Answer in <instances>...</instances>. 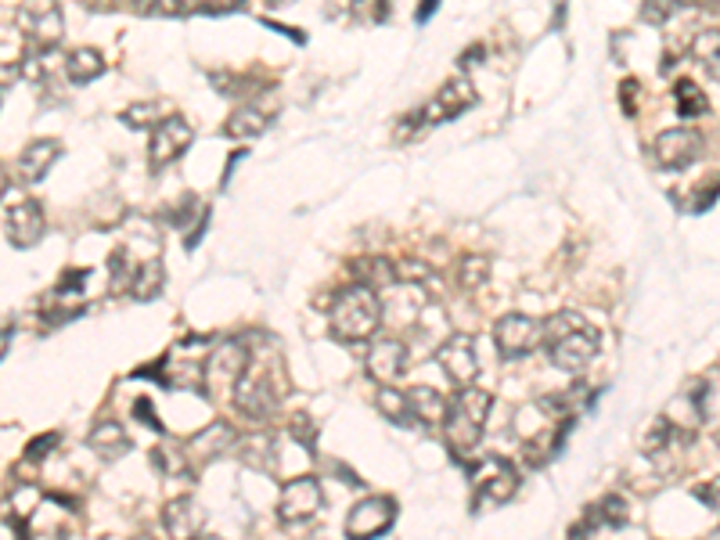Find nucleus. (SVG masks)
I'll return each instance as SVG.
<instances>
[{
    "mask_svg": "<svg viewBox=\"0 0 720 540\" xmlns=\"http://www.w3.org/2000/svg\"><path fill=\"white\" fill-rule=\"evenodd\" d=\"M598 350H601V336L584 314L558 311L544 320V353L566 375H580V371L591 368Z\"/></svg>",
    "mask_w": 720,
    "mask_h": 540,
    "instance_id": "nucleus-1",
    "label": "nucleus"
},
{
    "mask_svg": "<svg viewBox=\"0 0 720 540\" xmlns=\"http://www.w3.org/2000/svg\"><path fill=\"white\" fill-rule=\"evenodd\" d=\"M383 328V300L372 285H346L343 292L332 300L329 311V331L332 339L357 346V342H372Z\"/></svg>",
    "mask_w": 720,
    "mask_h": 540,
    "instance_id": "nucleus-2",
    "label": "nucleus"
},
{
    "mask_svg": "<svg viewBox=\"0 0 720 540\" xmlns=\"http://www.w3.org/2000/svg\"><path fill=\"white\" fill-rule=\"evenodd\" d=\"M490 407H494V393L479 390V385H465V390L454 393L447 418H443V432H447V450L457 461H465V454H473L479 447L490 421Z\"/></svg>",
    "mask_w": 720,
    "mask_h": 540,
    "instance_id": "nucleus-3",
    "label": "nucleus"
},
{
    "mask_svg": "<svg viewBox=\"0 0 720 540\" xmlns=\"http://www.w3.org/2000/svg\"><path fill=\"white\" fill-rule=\"evenodd\" d=\"M231 401H234V410L245 415L248 421H270L274 410L281 404V393H278V385H274L270 371L259 368L253 360V364L242 371V379L234 382Z\"/></svg>",
    "mask_w": 720,
    "mask_h": 540,
    "instance_id": "nucleus-4",
    "label": "nucleus"
},
{
    "mask_svg": "<svg viewBox=\"0 0 720 540\" xmlns=\"http://www.w3.org/2000/svg\"><path fill=\"white\" fill-rule=\"evenodd\" d=\"M15 30L30 36L36 50H51L62 44L65 36V19L58 11V0H22L15 8Z\"/></svg>",
    "mask_w": 720,
    "mask_h": 540,
    "instance_id": "nucleus-5",
    "label": "nucleus"
},
{
    "mask_svg": "<svg viewBox=\"0 0 720 540\" xmlns=\"http://www.w3.org/2000/svg\"><path fill=\"white\" fill-rule=\"evenodd\" d=\"M494 342L505 360L527 357L536 346H544V320H536L530 314H505L494 325Z\"/></svg>",
    "mask_w": 720,
    "mask_h": 540,
    "instance_id": "nucleus-6",
    "label": "nucleus"
},
{
    "mask_svg": "<svg viewBox=\"0 0 720 540\" xmlns=\"http://www.w3.org/2000/svg\"><path fill=\"white\" fill-rule=\"evenodd\" d=\"M702 156V134L688 131V126H671L652 140V162L660 170H688L691 162H699Z\"/></svg>",
    "mask_w": 720,
    "mask_h": 540,
    "instance_id": "nucleus-7",
    "label": "nucleus"
},
{
    "mask_svg": "<svg viewBox=\"0 0 720 540\" xmlns=\"http://www.w3.org/2000/svg\"><path fill=\"white\" fill-rule=\"evenodd\" d=\"M191 137H195V131H191V123L185 120V115H166V120L155 123L152 137H148L152 170H166L169 162H177L188 151Z\"/></svg>",
    "mask_w": 720,
    "mask_h": 540,
    "instance_id": "nucleus-8",
    "label": "nucleus"
},
{
    "mask_svg": "<svg viewBox=\"0 0 720 540\" xmlns=\"http://www.w3.org/2000/svg\"><path fill=\"white\" fill-rule=\"evenodd\" d=\"M436 360H440L443 375H447L457 390L473 385L479 375V346L468 331H454V336L443 339V346L436 350Z\"/></svg>",
    "mask_w": 720,
    "mask_h": 540,
    "instance_id": "nucleus-9",
    "label": "nucleus"
},
{
    "mask_svg": "<svg viewBox=\"0 0 720 540\" xmlns=\"http://www.w3.org/2000/svg\"><path fill=\"white\" fill-rule=\"evenodd\" d=\"M392 519H397V500L392 497H364L346 516V540H378Z\"/></svg>",
    "mask_w": 720,
    "mask_h": 540,
    "instance_id": "nucleus-10",
    "label": "nucleus"
},
{
    "mask_svg": "<svg viewBox=\"0 0 720 540\" xmlns=\"http://www.w3.org/2000/svg\"><path fill=\"white\" fill-rule=\"evenodd\" d=\"M324 505V494H321V483L313 475H296L288 480L278 494V519L281 522H307L321 511Z\"/></svg>",
    "mask_w": 720,
    "mask_h": 540,
    "instance_id": "nucleus-11",
    "label": "nucleus"
},
{
    "mask_svg": "<svg viewBox=\"0 0 720 540\" xmlns=\"http://www.w3.org/2000/svg\"><path fill=\"white\" fill-rule=\"evenodd\" d=\"M408 364H411V350L392 336L375 339L368 346V353H364V375L378 385H392L408 371Z\"/></svg>",
    "mask_w": 720,
    "mask_h": 540,
    "instance_id": "nucleus-12",
    "label": "nucleus"
},
{
    "mask_svg": "<svg viewBox=\"0 0 720 540\" xmlns=\"http://www.w3.org/2000/svg\"><path fill=\"white\" fill-rule=\"evenodd\" d=\"M47 230V216H44V205L36 199H22L4 210V235L15 249H33L36 241L44 238Z\"/></svg>",
    "mask_w": 720,
    "mask_h": 540,
    "instance_id": "nucleus-13",
    "label": "nucleus"
},
{
    "mask_svg": "<svg viewBox=\"0 0 720 540\" xmlns=\"http://www.w3.org/2000/svg\"><path fill=\"white\" fill-rule=\"evenodd\" d=\"M476 105V87L465 80V76H457V80H447L440 87V94L422 105L425 112V123H443V120H457L462 112H468Z\"/></svg>",
    "mask_w": 720,
    "mask_h": 540,
    "instance_id": "nucleus-14",
    "label": "nucleus"
},
{
    "mask_svg": "<svg viewBox=\"0 0 720 540\" xmlns=\"http://www.w3.org/2000/svg\"><path fill=\"white\" fill-rule=\"evenodd\" d=\"M253 364V357H248L245 350V342L242 339H228V342H220L217 346V353L213 357H206V385H213V382H228L234 385L242 379V371Z\"/></svg>",
    "mask_w": 720,
    "mask_h": 540,
    "instance_id": "nucleus-15",
    "label": "nucleus"
},
{
    "mask_svg": "<svg viewBox=\"0 0 720 540\" xmlns=\"http://www.w3.org/2000/svg\"><path fill=\"white\" fill-rule=\"evenodd\" d=\"M202 508L195 497H174L163 505V526L169 540H199L202 537Z\"/></svg>",
    "mask_w": 720,
    "mask_h": 540,
    "instance_id": "nucleus-16",
    "label": "nucleus"
},
{
    "mask_svg": "<svg viewBox=\"0 0 720 540\" xmlns=\"http://www.w3.org/2000/svg\"><path fill=\"white\" fill-rule=\"evenodd\" d=\"M239 443H242L239 432H234L228 421H209L202 432H195L191 440L185 443V450H188V458H195V461H213V458L231 454Z\"/></svg>",
    "mask_w": 720,
    "mask_h": 540,
    "instance_id": "nucleus-17",
    "label": "nucleus"
},
{
    "mask_svg": "<svg viewBox=\"0 0 720 540\" xmlns=\"http://www.w3.org/2000/svg\"><path fill=\"white\" fill-rule=\"evenodd\" d=\"M62 156V145L55 137H44V140H33V145H25L22 148V156L15 162V173L22 184H36V180H44L51 166L58 162Z\"/></svg>",
    "mask_w": 720,
    "mask_h": 540,
    "instance_id": "nucleus-18",
    "label": "nucleus"
},
{
    "mask_svg": "<svg viewBox=\"0 0 720 540\" xmlns=\"http://www.w3.org/2000/svg\"><path fill=\"white\" fill-rule=\"evenodd\" d=\"M516 491H519V472L505 461L501 469L479 483V491L473 497V511H483V508H490V505H505V500L516 497Z\"/></svg>",
    "mask_w": 720,
    "mask_h": 540,
    "instance_id": "nucleus-19",
    "label": "nucleus"
},
{
    "mask_svg": "<svg viewBox=\"0 0 720 540\" xmlns=\"http://www.w3.org/2000/svg\"><path fill=\"white\" fill-rule=\"evenodd\" d=\"M87 443H90V450H95L101 461H120V458L130 454V447H134V443H130L126 429L120 426V421H112V418L98 421V426L90 429Z\"/></svg>",
    "mask_w": 720,
    "mask_h": 540,
    "instance_id": "nucleus-20",
    "label": "nucleus"
},
{
    "mask_svg": "<svg viewBox=\"0 0 720 540\" xmlns=\"http://www.w3.org/2000/svg\"><path fill=\"white\" fill-rule=\"evenodd\" d=\"M101 72H104V58H101V50H95V47H76V50L65 55V80H69L73 87L95 83Z\"/></svg>",
    "mask_w": 720,
    "mask_h": 540,
    "instance_id": "nucleus-21",
    "label": "nucleus"
},
{
    "mask_svg": "<svg viewBox=\"0 0 720 540\" xmlns=\"http://www.w3.org/2000/svg\"><path fill=\"white\" fill-rule=\"evenodd\" d=\"M408 404H411L414 421H422V426H436V421L447 418V407H451L447 401H443V393L432 390V385H411Z\"/></svg>",
    "mask_w": 720,
    "mask_h": 540,
    "instance_id": "nucleus-22",
    "label": "nucleus"
},
{
    "mask_svg": "<svg viewBox=\"0 0 720 540\" xmlns=\"http://www.w3.org/2000/svg\"><path fill=\"white\" fill-rule=\"evenodd\" d=\"M270 126V120L259 109L253 105H239L231 115H228V123H224V134L234 137V140H248V137H259Z\"/></svg>",
    "mask_w": 720,
    "mask_h": 540,
    "instance_id": "nucleus-23",
    "label": "nucleus"
},
{
    "mask_svg": "<svg viewBox=\"0 0 720 540\" xmlns=\"http://www.w3.org/2000/svg\"><path fill=\"white\" fill-rule=\"evenodd\" d=\"M375 404L392 421V426H414V415H411V404H408V390H397V385H378Z\"/></svg>",
    "mask_w": 720,
    "mask_h": 540,
    "instance_id": "nucleus-24",
    "label": "nucleus"
},
{
    "mask_svg": "<svg viewBox=\"0 0 720 540\" xmlns=\"http://www.w3.org/2000/svg\"><path fill=\"white\" fill-rule=\"evenodd\" d=\"M239 454L256 472H274V465H278V447H274L270 436H248V440H242Z\"/></svg>",
    "mask_w": 720,
    "mask_h": 540,
    "instance_id": "nucleus-25",
    "label": "nucleus"
},
{
    "mask_svg": "<svg viewBox=\"0 0 720 540\" xmlns=\"http://www.w3.org/2000/svg\"><path fill=\"white\" fill-rule=\"evenodd\" d=\"M562 440H566V429H547V432H541V436H533V440H527V447H522V458H527V465H533V469H541V465H547L558 450H562Z\"/></svg>",
    "mask_w": 720,
    "mask_h": 540,
    "instance_id": "nucleus-26",
    "label": "nucleus"
},
{
    "mask_svg": "<svg viewBox=\"0 0 720 540\" xmlns=\"http://www.w3.org/2000/svg\"><path fill=\"white\" fill-rule=\"evenodd\" d=\"M163 285H166L163 260H148V263H141V267H137L134 285H130V295H134L137 303H152L155 295L163 292Z\"/></svg>",
    "mask_w": 720,
    "mask_h": 540,
    "instance_id": "nucleus-27",
    "label": "nucleus"
},
{
    "mask_svg": "<svg viewBox=\"0 0 720 540\" xmlns=\"http://www.w3.org/2000/svg\"><path fill=\"white\" fill-rule=\"evenodd\" d=\"M627 522V500L623 497H601L595 500L591 508H587V526L591 530H598V526H606V530H620V526Z\"/></svg>",
    "mask_w": 720,
    "mask_h": 540,
    "instance_id": "nucleus-28",
    "label": "nucleus"
},
{
    "mask_svg": "<svg viewBox=\"0 0 720 540\" xmlns=\"http://www.w3.org/2000/svg\"><path fill=\"white\" fill-rule=\"evenodd\" d=\"M691 58L710 72V80H720V30H702L691 41Z\"/></svg>",
    "mask_w": 720,
    "mask_h": 540,
    "instance_id": "nucleus-29",
    "label": "nucleus"
},
{
    "mask_svg": "<svg viewBox=\"0 0 720 540\" xmlns=\"http://www.w3.org/2000/svg\"><path fill=\"white\" fill-rule=\"evenodd\" d=\"M674 109H677V115H685V120H696V115H702L710 105H706V94H702V87L696 80H677Z\"/></svg>",
    "mask_w": 720,
    "mask_h": 540,
    "instance_id": "nucleus-30",
    "label": "nucleus"
},
{
    "mask_svg": "<svg viewBox=\"0 0 720 540\" xmlns=\"http://www.w3.org/2000/svg\"><path fill=\"white\" fill-rule=\"evenodd\" d=\"M490 281V263L483 260V256H465L462 263H457V285L465 292H476Z\"/></svg>",
    "mask_w": 720,
    "mask_h": 540,
    "instance_id": "nucleus-31",
    "label": "nucleus"
},
{
    "mask_svg": "<svg viewBox=\"0 0 720 540\" xmlns=\"http://www.w3.org/2000/svg\"><path fill=\"white\" fill-rule=\"evenodd\" d=\"M152 461H155V469L159 472H166V475H185L188 472V450L185 447H174V443H159L155 447V454H152Z\"/></svg>",
    "mask_w": 720,
    "mask_h": 540,
    "instance_id": "nucleus-32",
    "label": "nucleus"
},
{
    "mask_svg": "<svg viewBox=\"0 0 720 540\" xmlns=\"http://www.w3.org/2000/svg\"><path fill=\"white\" fill-rule=\"evenodd\" d=\"M120 120L130 123V126H137V131H141V126H148V131H152V126L163 120V115H159V101H137V105H130L120 115Z\"/></svg>",
    "mask_w": 720,
    "mask_h": 540,
    "instance_id": "nucleus-33",
    "label": "nucleus"
},
{
    "mask_svg": "<svg viewBox=\"0 0 720 540\" xmlns=\"http://www.w3.org/2000/svg\"><path fill=\"white\" fill-rule=\"evenodd\" d=\"M361 267H364V270H357L361 285L383 289V285H392V281H397V274H392V267L386 260H364Z\"/></svg>",
    "mask_w": 720,
    "mask_h": 540,
    "instance_id": "nucleus-34",
    "label": "nucleus"
},
{
    "mask_svg": "<svg viewBox=\"0 0 720 540\" xmlns=\"http://www.w3.org/2000/svg\"><path fill=\"white\" fill-rule=\"evenodd\" d=\"M674 11H677V0H645V4H641V19L649 25H663L674 19Z\"/></svg>",
    "mask_w": 720,
    "mask_h": 540,
    "instance_id": "nucleus-35",
    "label": "nucleus"
},
{
    "mask_svg": "<svg viewBox=\"0 0 720 540\" xmlns=\"http://www.w3.org/2000/svg\"><path fill=\"white\" fill-rule=\"evenodd\" d=\"M134 8L141 15H166V19L185 15V0H137Z\"/></svg>",
    "mask_w": 720,
    "mask_h": 540,
    "instance_id": "nucleus-36",
    "label": "nucleus"
},
{
    "mask_svg": "<svg viewBox=\"0 0 720 540\" xmlns=\"http://www.w3.org/2000/svg\"><path fill=\"white\" fill-rule=\"evenodd\" d=\"M696 500L699 505H706V508H720V472L713 475V480H706L702 486H696Z\"/></svg>",
    "mask_w": 720,
    "mask_h": 540,
    "instance_id": "nucleus-37",
    "label": "nucleus"
},
{
    "mask_svg": "<svg viewBox=\"0 0 720 540\" xmlns=\"http://www.w3.org/2000/svg\"><path fill=\"white\" fill-rule=\"evenodd\" d=\"M55 443H58V432H47V436H36V440L25 447V461H41V458H47L51 450H55Z\"/></svg>",
    "mask_w": 720,
    "mask_h": 540,
    "instance_id": "nucleus-38",
    "label": "nucleus"
},
{
    "mask_svg": "<svg viewBox=\"0 0 720 540\" xmlns=\"http://www.w3.org/2000/svg\"><path fill=\"white\" fill-rule=\"evenodd\" d=\"M292 436L299 443H307V447H313V426H310V418H303V415H296V421H292Z\"/></svg>",
    "mask_w": 720,
    "mask_h": 540,
    "instance_id": "nucleus-39",
    "label": "nucleus"
},
{
    "mask_svg": "<svg viewBox=\"0 0 720 540\" xmlns=\"http://www.w3.org/2000/svg\"><path fill=\"white\" fill-rule=\"evenodd\" d=\"M134 410H137V418L144 421V426H152L155 432H163V421H159V418H152V404L144 401V396H141V401L134 404Z\"/></svg>",
    "mask_w": 720,
    "mask_h": 540,
    "instance_id": "nucleus-40",
    "label": "nucleus"
},
{
    "mask_svg": "<svg viewBox=\"0 0 720 540\" xmlns=\"http://www.w3.org/2000/svg\"><path fill=\"white\" fill-rule=\"evenodd\" d=\"M591 533H595L591 526H573V530H569V540H591Z\"/></svg>",
    "mask_w": 720,
    "mask_h": 540,
    "instance_id": "nucleus-41",
    "label": "nucleus"
},
{
    "mask_svg": "<svg viewBox=\"0 0 720 540\" xmlns=\"http://www.w3.org/2000/svg\"><path fill=\"white\" fill-rule=\"evenodd\" d=\"M432 11H436V0H422V8H418V19L425 22V19L432 15Z\"/></svg>",
    "mask_w": 720,
    "mask_h": 540,
    "instance_id": "nucleus-42",
    "label": "nucleus"
},
{
    "mask_svg": "<svg viewBox=\"0 0 720 540\" xmlns=\"http://www.w3.org/2000/svg\"><path fill=\"white\" fill-rule=\"evenodd\" d=\"M11 353V325L4 328V357Z\"/></svg>",
    "mask_w": 720,
    "mask_h": 540,
    "instance_id": "nucleus-43",
    "label": "nucleus"
},
{
    "mask_svg": "<svg viewBox=\"0 0 720 540\" xmlns=\"http://www.w3.org/2000/svg\"><path fill=\"white\" fill-rule=\"evenodd\" d=\"M134 540H159V537H152V533H137Z\"/></svg>",
    "mask_w": 720,
    "mask_h": 540,
    "instance_id": "nucleus-44",
    "label": "nucleus"
},
{
    "mask_svg": "<svg viewBox=\"0 0 720 540\" xmlns=\"http://www.w3.org/2000/svg\"><path fill=\"white\" fill-rule=\"evenodd\" d=\"M199 540H224V537H217V533H202Z\"/></svg>",
    "mask_w": 720,
    "mask_h": 540,
    "instance_id": "nucleus-45",
    "label": "nucleus"
},
{
    "mask_svg": "<svg viewBox=\"0 0 720 540\" xmlns=\"http://www.w3.org/2000/svg\"><path fill=\"white\" fill-rule=\"evenodd\" d=\"M706 540H720V526H717V530H713L710 537H706Z\"/></svg>",
    "mask_w": 720,
    "mask_h": 540,
    "instance_id": "nucleus-46",
    "label": "nucleus"
}]
</instances>
